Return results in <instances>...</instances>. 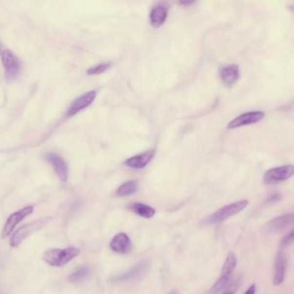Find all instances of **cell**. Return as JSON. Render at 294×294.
<instances>
[{
  "label": "cell",
  "mask_w": 294,
  "mask_h": 294,
  "mask_svg": "<svg viewBox=\"0 0 294 294\" xmlns=\"http://www.w3.org/2000/svg\"><path fill=\"white\" fill-rule=\"evenodd\" d=\"M80 253V250L77 248L70 247L68 249H49L47 250L44 254L42 259L47 264L53 266V267H62L67 264L74 258L78 257Z\"/></svg>",
  "instance_id": "obj_1"
},
{
  "label": "cell",
  "mask_w": 294,
  "mask_h": 294,
  "mask_svg": "<svg viewBox=\"0 0 294 294\" xmlns=\"http://www.w3.org/2000/svg\"><path fill=\"white\" fill-rule=\"evenodd\" d=\"M49 220H50V218L49 217L41 218V219H37L30 223L24 224L23 226L20 227L12 236V239L10 241V245L13 248L18 247L25 238H28L32 233H34L35 231L40 230L42 226L47 224Z\"/></svg>",
  "instance_id": "obj_2"
},
{
  "label": "cell",
  "mask_w": 294,
  "mask_h": 294,
  "mask_svg": "<svg viewBox=\"0 0 294 294\" xmlns=\"http://www.w3.org/2000/svg\"><path fill=\"white\" fill-rule=\"evenodd\" d=\"M248 204H249L248 200H240L227 204L225 206L219 209V211H216L215 213H213L211 217H209L207 222L209 223H218L222 222L230 217L241 212L243 209H245L248 206Z\"/></svg>",
  "instance_id": "obj_3"
},
{
  "label": "cell",
  "mask_w": 294,
  "mask_h": 294,
  "mask_svg": "<svg viewBox=\"0 0 294 294\" xmlns=\"http://www.w3.org/2000/svg\"><path fill=\"white\" fill-rule=\"evenodd\" d=\"M294 169L293 165L277 166L268 170L263 176V182L266 185H273L279 182L287 181L294 175Z\"/></svg>",
  "instance_id": "obj_4"
},
{
  "label": "cell",
  "mask_w": 294,
  "mask_h": 294,
  "mask_svg": "<svg viewBox=\"0 0 294 294\" xmlns=\"http://www.w3.org/2000/svg\"><path fill=\"white\" fill-rule=\"evenodd\" d=\"M1 60L8 80L15 79L19 75L21 69L18 59L11 50L4 49L1 54Z\"/></svg>",
  "instance_id": "obj_5"
},
{
  "label": "cell",
  "mask_w": 294,
  "mask_h": 294,
  "mask_svg": "<svg viewBox=\"0 0 294 294\" xmlns=\"http://www.w3.org/2000/svg\"><path fill=\"white\" fill-rule=\"evenodd\" d=\"M33 211H34V207L31 206V205H29V206H26V207L23 208V209L12 213V215L8 218L6 222H5L4 229L2 231V238H7L8 236L12 234V231L15 229V227L18 225V223L25 219L27 216L32 214Z\"/></svg>",
  "instance_id": "obj_6"
},
{
  "label": "cell",
  "mask_w": 294,
  "mask_h": 294,
  "mask_svg": "<svg viewBox=\"0 0 294 294\" xmlns=\"http://www.w3.org/2000/svg\"><path fill=\"white\" fill-rule=\"evenodd\" d=\"M264 112L262 111H249L246 113L241 114L240 116L236 117L235 119L229 123L227 128L229 129L240 128L247 125H254L263 119Z\"/></svg>",
  "instance_id": "obj_7"
},
{
  "label": "cell",
  "mask_w": 294,
  "mask_h": 294,
  "mask_svg": "<svg viewBox=\"0 0 294 294\" xmlns=\"http://www.w3.org/2000/svg\"><path fill=\"white\" fill-rule=\"evenodd\" d=\"M96 96H97V92L95 91L87 92L86 93L79 96V98H76L75 100L71 104V106L68 107L66 116L68 117H73L80 110L86 109L94 101Z\"/></svg>",
  "instance_id": "obj_8"
},
{
  "label": "cell",
  "mask_w": 294,
  "mask_h": 294,
  "mask_svg": "<svg viewBox=\"0 0 294 294\" xmlns=\"http://www.w3.org/2000/svg\"><path fill=\"white\" fill-rule=\"evenodd\" d=\"M45 159L47 160V162L50 163V165L53 167L55 174H57V176L59 177L60 181L62 182H66L68 181V165L60 155L55 154V153H49L45 155Z\"/></svg>",
  "instance_id": "obj_9"
},
{
  "label": "cell",
  "mask_w": 294,
  "mask_h": 294,
  "mask_svg": "<svg viewBox=\"0 0 294 294\" xmlns=\"http://www.w3.org/2000/svg\"><path fill=\"white\" fill-rule=\"evenodd\" d=\"M294 213H287L282 216L272 219L270 222L266 223L265 232L276 233L279 230H284L294 222Z\"/></svg>",
  "instance_id": "obj_10"
},
{
  "label": "cell",
  "mask_w": 294,
  "mask_h": 294,
  "mask_svg": "<svg viewBox=\"0 0 294 294\" xmlns=\"http://www.w3.org/2000/svg\"><path fill=\"white\" fill-rule=\"evenodd\" d=\"M155 155V150L154 149L146 151L127 159L125 162V165L132 169H143L152 161Z\"/></svg>",
  "instance_id": "obj_11"
},
{
  "label": "cell",
  "mask_w": 294,
  "mask_h": 294,
  "mask_svg": "<svg viewBox=\"0 0 294 294\" xmlns=\"http://www.w3.org/2000/svg\"><path fill=\"white\" fill-rule=\"evenodd\" d=\"M147 267H148L147 260H142V261H140L139 263L135 265L133 268H130L128 271L114 277L112 281H114V282H124V281H129V280L136 279L146 272Z\"/></svg>",
  "instance_id": "obj_12"
},
{
  "label": "cell",
  "mask_w": 294,
  "mask_h": 294,
  "mask_svg": "<svg viewBox=\"0 0 294 294\" xmlns=\"http://www.w3.org/2000/svg\"><path fill=\"white\" fill-rule=\"evenodd\" d=\"M287 257L286 254L283 251H279L276 257V263H275V274L273 283L275 286H279L282 284L287 270Z\"/></svg>",
  "instance_id": "obj_13"
},
{
  "label": "cell",
  "mask_w": 294,
  "mask_h": 294,
  "mask_svg": "<svg viewBox=\"0 0 294 294\" xmlns=\"http://www.w3.org/2000/svg\"><path fill=\"white\" fill-rule=\"evenodd\" d=\"M110 248L117 254H126L131 249V241L125 233H118L110 242Z\"/></svg>",
  "instance_id": "obj_14"
},
{
  "label": "cell",
  "mask_w": 294,
  "mask_h": 294,
  "mask_svg": "<svg viewBox=\"0 0 294 294\" xmlns=\"http://www.w3.org/2000/svg\"><path fill=\"white\" fill-rule=\"evenodd\" d=\"M240 76V70L237 65H229L222 68L220 71V78L228 87L233 86Z\"/></svg>",
  "instance_id": "obj_15"
},
{
  "label": "cell",
  "mask_w": 294,
  "mask_h": 294,
  "mask_svg": "<svg viewBox=\"0 0 294 294\" xmlns=\"http://www.w3.org/2000/svg\"><path fill=\"white\" fill-rule=\"evenodd\" d=\"M168 14L167 7L163 4H158L151 10L149 14V19L152 26L155 28L162 26L166 22V18Z\"/></svg>",
  "instance_id": "obj_16"
},
{
  "label": "cell",
  "mask_w": 294,
  "mask_h": 294,
  "mask_svg": "<svg viewBox=\"0 0 294 294\" xmlns=\"http://www.w3.org/2000/svg\"><path fill=\"white\" fill-rule=\"evenodd\" d=\"M129 209L136 213V215L144 219H152L156 213L154 208L143 203H133L129 206Z\"/></svg>",
  "instance_id": "obj_17"
},
{
  "label": "cell",
  "mask_w": 294,
  "mask_h": 294,
  "mask_svg": "<svg viewBox=\"0 0 294 294\" xmlns=\"http://www.w3.org/2000/svg\"><path fill=\"white\" fill-rule=\"evenodd\" d=\"M139 187L138 182L136 181H127L121 185L117 190V195L119 197L130 196L137 192Z\"/></svg>",
  "instance_id": "obj_18"
},
{
  "label": "cell",
  "mask_w": 294,
  "mask_h": 294,
  "mask_svg": "<svg viewBox=\"0 0 294 294\" xmlns=\"http://www.w3.org/2000/svg\"><path fill=\"white\" fill-rule=\"evenodd\" d=\"M238 259L234 252H230L224 263L222 265V276L230 277V275L234 272L235 268L237 267Z\"/></svg>",
  "instance_id": "obj_19"
},
{
  "label": "cell",
  "mask_w": 294,
  "mask_h": 294,
  "mask_svg": "<svg viewBox=\"0 0 294 294\" xmlns=\"http://www.w3.org/2000/svg\"><path fill=\"white\" fill-rule=\"evenodd\" d=\"M90 276V269L88 268H79V270L73 273L71 276L68 277V279L74 283L82 282L85 279L88 278V276Z\"/></svg>",
  "instance_id": "obj_20"
},
{
  "label": "cell",
  "mask_w": 294,
  "mask_h": 294,
  "mask_svg": "<svg viewBox=\"0 0 294 294\" xmlns=\"http://www.w3.org/2000/svg\"><path fill=\"white\" fill-rule=\"evenodd\" d=\"M230 282V277H224L222 276L220 279L217 280V282L212 286L211 290L209 292V294H218L223 290L225 287L228 286Z\"/></svg>",
  "instance_id": "obj_21"
},
{
  "label": "cell",
  "mask_w": 294,
  "mask_h": 294,
  "mask_svg": "<svg viewBox=\"0 0 294 294\" xmlns=\"http://www.w3.org/2000/svg\"><path fill=\"white\" fill-rule=\"evenodd\" d=\"M110 68V63H101V64L97 65L93 68H91L87 70V74L89 75H97V74H101L107 71Z\"/></svg>",
  "instance_id": "obj_22"
},
{
  "label": "cell",
  "mask_w": 294,
  "mask_h": 294,
  "mask_svg": "<svg viewBox=\"0 0 294 294\" xmlns=\"http://www.w3.org/2000/svg\"><path fill=\"white\" fill-rule=\"evenodd\" d=\"M294 240V230H291L290 233L287 234L285 238H283L279 245L281 248H286L287 246L291 245Z\"/></svg>",
  "instance_id": "obj_23"
},
{
  "label": "cell",
  "mask_w": 294,
  "mask_h": 294,
  "mask_svg": "<svg viewBox=\"0 0 294 294\" xmlns=\"http://www.w3.org/2000/svg\"><path fill=\"white\" fill-rule=\"evenodd\" d=\"M279 200H280V195H279V194H274V195H272V196H270L269 198H268V200L267 202L269 203V204H273V203L278 202Z\"/></svg>",
  "instance_id": "obj_24"
},
{
  "label": "cell",
  "mask_w": 294,
  "mask_h": 294,
  "mask_svg": "<svg viewBox=\"0 0 294 294\" xmlns=\"http://www.w3.org/2000/svg\"><path fill=\"white\" fill-rule=\"evenodd\" d=\"M256 290H257L256 285H252L251 287H249L248 290L246 291L244 294H256Z\"/></svg>",
  "instance_id": "obj_25"
},
{
  "label": "cell",
  "mask_w": 294,
  "mask_h": 294,
  "mask_svg": "<svg viewBox=\"0 0 294 294\" xmlns=\"http://www.w3.org/2000/svg\"><path fill=\"white\" fill-rule=\"evenodd\" d=\"M235 293H236V289H235L234 287H232V288L224 291V293L222 294H235Z\"/></svg>",
  "instance_id": "obj_26"
},
{
  "label": "cell",
  "mask_w": 294,
  "mask_h": 294,
  "mask_svg": "<svg viewBox=\"0 0 294 294\" xmlns=\"http://www.w3.org/2000/svg\"><path fill=\"white\" fill-rule=\"evenodd\" d=\"M181 4H183V5H188V4H194V2H191V1H188V2H185V1H182V2H181Z\"/></svg>",
  "instance_id": "obj_27"
},
{
  "label": "cell",
  "mask_w": 294,
  "mask_h": 294,
  "mask_svg": "<svg viewBox=\"0 0 294 294\" xmlns=\"http://www.w3.org/2000/svg\"><path fill=\"white\" fill-rule=\"evenodd\" d=\"M177 294V293H176V292H171V293H170V294Z\"/></svg>",
  "instance_id": "obj_28"
}]
</instances>
